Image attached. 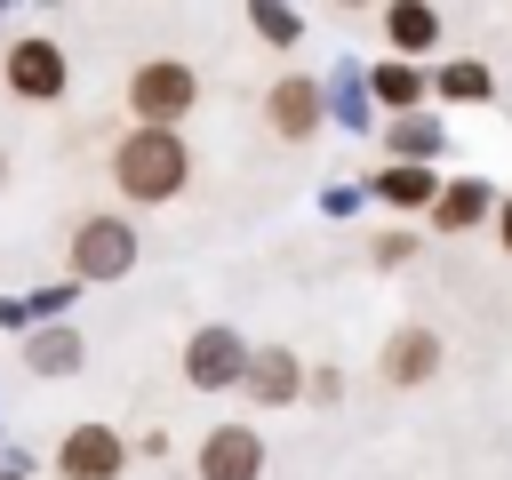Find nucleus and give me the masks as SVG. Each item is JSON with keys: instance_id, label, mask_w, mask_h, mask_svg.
Masks as SVG:
<instances>
[{"instance_id": "1", "label": "nucleus", "mask_w": 512, "mask_h": 480, "mask_svg": "<svg viewBox=\"0 0 512 480\" xmlns=\"http://www.w3.org/2000/svg\"><path fill=\"white\" fill-rule=\"evenodd\" d=\"M112 184H120V200H136V208L176 200V192L192 184L184 136H176V128H128V136L112 144Z\"/></svg>"}, {"instance_id": "2", "label": "nucleus", "mask_w": 512, "mask_h": 480, "mask_svg": "<svg viewBox=\"0 0 512 480\" xmlns=\"http://www.w3.org/2000/svg\"><path fill=\"white\" fill-rule=\"evenodd\" d=\"M0 88H8L16 104H56V96L72 88V56H64V40H48V32H16V40L0 48Z\"/></svg>"}, {"instance_id": "3", "label": "nucleus", "mask_w": 512, "mask_h": 480, "mask_svg": "<svg viewBox=\"0 0 512 480\" xmlns=\"http://www.w3.org/2000/svg\"><path fill=\"white\" fill-rule=\"evenodd\" d=\"M192 104H200V72H192L184 56H144V64L128 72V112H136V128H176Z\"/></svg>"}, {"instance_id": "4", "label": "nucleus", "mask_w": 512, "mask_h": 480, "mask_svg": "<svg viewBox=\"0 0 512 480\" xmlns=\"http://www.w3.org/2000/svg\"><path fill=\"white\" fill-rule=\"evenodd\" d=\"M64 256H72V288H88V280H128V272H136V224L112 216V208H104V216H80Z\"/></svg>"}, {"instance_id": "5", "label": "nucleus", "mask_w": 512, "mask_h": 480, "mask_svg": "<svg viewBox=\"0 0 512 480\" xmlns=\"http://www.w3.org/2000/svg\"><path fill=\"white\" fill-rule=\"evenodd\" d=\"M240 376H248V344H240L224 320H208V328L184 336V384H192V392H232Z\"/></svg>"}, {"instance_id": "6", "label": "nucleus", "mask_w": 512, "mask_h": 480, "mask_svg": "<svg viewBox=\"0 0 512 480\" xmlns=\"http://www.w3.org/2000/svg\"><path fill=\"white\" fill-rule=\"evenodd\" d=\"M120 472H128V432L88 416L56 440V480H120Z\"/></svg>"}, {"instance_id": "7", "label": "nucleus", "mask_w": 512, "mask_h": 480, "mask_svg": "<svg viewBox=\"0 0 512 480\" xmlns=\"http://www.w3.org/2000/svg\"><path fill=\"white\" fill-rule=\"evenodd\" d=\"M192 472H200V480H264V440H256V424H216V432H200Z\"/></svg>"}, {"instance_id": "8", "label": "nucleus", "mask_w": 512, "mask_h": 480, "mask_svg": "<svg viewBox=\"0 0 512 480\" xmlns=\"http://www.w3.org/2000/svg\"><path fill=\"white\" fill-rule=\"evenodd\" d=\"M80 360H88L80 328H64V320L24 328V376H40V384H72V376H80Z\"/></svg>"}, {"instance_id": "9", "label": "nucleus", "mask_w": 512, "mask_h": 480, "mask_svg": "<svg viewBox=\"0 0 512 480\" xmlns=\"http://www.w3.org/2000/svg\"><path fill=\"white\" fill-rule=\"evenodd\" d=\"M264 120H272V136H288V144H304V136L320 128V80H304V72H288V80H272V96H264Z\"/></svg>"}, {"instance_id": "10", "label": "nucleus", "mask_w": 512, "mask_h": 480, "mask_svg": "<svg viewBox=\"0 0 512 480\" xmlns=\"http://www.w3.org/2000/svg\"><path fill=\"white\" fill-rule=\"evenodd\" d=\"M240 392H248V400H264V408H288V400L304 392V360H296L288 344H264V352H248Z\"/></svg>"}, {"instance_id": "11", "label": "nucleus", "mask_w": 512, "mask_h": 480, "mask_svg": "<svg viewBox=\"0 0 512 480\" xmlns=\"http://www.w3.org/2000/svg\"><path fill=\"white\" fill-rule=\"evenodd\" d=\"M432 368H440V336H432V328H400V336L384 344V376H392V384H424Z\"/></svg>"}, {"instance_id": "12", "label": "nucleus", "mask_w": 512, "mask_h": 480, "mask_svg": "<svg viewBox=\"0 0 512 480\" xmlns=\"http://www.w3.org/2000/svg\"><path fill=\"white\" fill-rule=\"evenodd\" d=\"M384 40H392L400 56H424V48L440 40V16L416 8V0H400V8H384Z\"/></svg>"}, {"instance_id": "13", "label": "nucleus", "mask_w": 512, "mask_h": 480, "mask_svg": "<svg viewBox=\"0 0 512 480\" xmlns=\"http://www.w3.org/2000/svg\"><path fill=\"white\" fill-rule=\"evenodd\" d=\"M432 184H440V176H432V168H416V160H392V168L376 176V192H384L392 208H432Z\"/></svg>"}, {"instance_id": "14", "label": "nucleus", "mask_w": 512, "mask_h": 480, "mask_svg": "<svg viewBox=\"0 0 512 480\" xmlns=\"http://www.w3.org/2000/svg\"><path fill=\"white\" fill-rule=\"evenodd\" d=\"M488 216V184H448V192H432V224L440 232H464V224H480Z\"/></svg>"}, {"instance_id": "15", "label": "nucleus", "mask_w": 512, "mask_h": 480, "mask_svg": "<svg viewBox=\"0 0 512 480\" xmlns=\"http://www.w3.org/2000/svg\"><path fill=\"white\" fill-rule=\"evenodd\" d=\"M368 88H376V104L408 112V104L424 96V72H416V64H376V80H368Z\"/></svg>"}, {"instance_id": "16", "label": "nucleus", "mask_w": 512, "mask_h": 480, "mask_svg": "<svg viewBox=\"0 0 512 480\" xmlns=\"http://www.w3.org/2000/svg\"><path fill=\"white\" fill-rule=\"evenodd\" d=\"M248 24H256L272 48H296V40H304V16H296V8H248Z\"/></svg>"}, {"instance_id": "17", "label": "nucleus", "mask_w": 512, "mask_h": 480, "mask_svg": "<svg viewBox=\"0 0 512 480\" xmlns=\"http://www.w3.org/2000/svg\"><path fill=\"white\" fill-rule=\"evenodd\" d=\"M72 296H80V288H72V280H56V288H32V296H16V304H24V320H32V328H48Z\"/></svg>"}, {"instance_id": "18", "label": "nucleus", "mask_w": 512, "mask_h": 480, "mask_svg": "<svg viewBox=\"0 0 512 480\" xmlns=\"http://www.w3.org/2000/svg\"><path fill=\"white\" fill-rule=\"evenodd\" d=\"M440 96H488V72L480 64H448L440 72Z\"/></svg>"}, {"instance_id": "19", "label": "nucleus", "mask_w": 512, "mask_h": 480, "mask_svg": "<svg viewBox=\"0 0 512 480\" xmlns=\"http://www.w3.org/2000/svg\"><path fill=\"white\" fill-rule=\"evenodd\" d=\"M392 144H400V152H416V160H424V152H432V144H440V136H432V128H424V120H400V128H392Z\"/></svg>"}, {"instance_id": "20", "label": "nucleus", "mask_w": 512, "mask_h": 480, "mask_svg": "<svg viewBox=\"0 0 512 480\" xmlns=\"http://www.w3.org/2000/svg\"><path fill=\"white\" fill-rule=\"evenodd\" d=\"M408 248H416L408 232H384V240H376V264H408Z\"/></svg>"}, {"instance_id": "21", "label": "nucleus", "mask_w": 512, "mask_h": 480, "mask_svg": "<svg viewBox=\"0 0 512 480\" xmlns=\"http://www.w3.org/2000/svg\"><path fill=\"white\" fill-rule=\"evenodd\" d=\"M0 328H16V336H24V328H32V320H24V304H16V296H0Z\"/></svg>"}, {"instance_id": "22", "label": "nucleus", "mask_w": 512, "mask_h": 480, "mask_svg": "<svg viewBox=\"0 0 512 480\" xmlns=\"http://www.w3.org/2000/svg\"><path fill=\"white\" fill-rule=\"evenodd\" d=\"M496 224H504V248H512V200H504V216H496Z\"/></svg>"}, {"instance_id": "23", "label": "nucleus", "mask_w": 512, "mask_h": 480, "mask_svg": "<svg viewBox=\"0 0 512 480\" xmlns=\"http://www.w3.org/2000/svg\"><path fill=\"white\" fill-rule=\"evenodd\" d=\"M0 176H8V152H0Z\"/></svg>"}]
</instances>
